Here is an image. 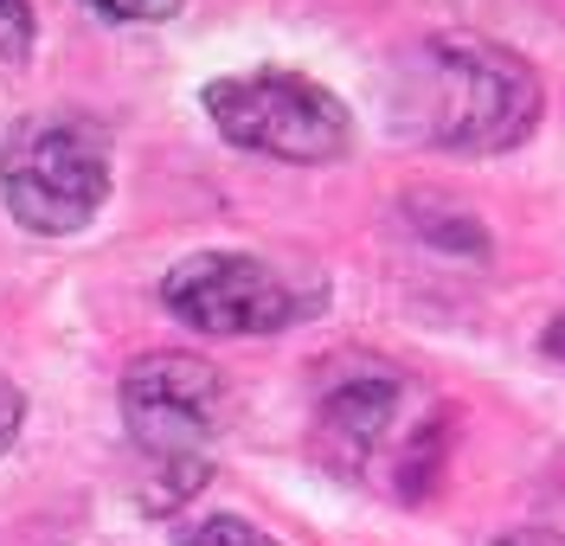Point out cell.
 Returning a JSON list of instances; mask_svg holds the SVG:
<instances>
[{
    "mask_svg": "<svg viewBox=\"0 0 565 546\" xmlns=\"http://www.w3.org/2000/svg\"><path fill=\"white\" fill-rule=\"evenodd\" d=\"M398 129L450 154H508L540 129V72L482 33H437L392 77Z\"/></svg>",
    "mask_w": 565,
    "mask_h": 546,
    "instance_id": "obj_1",
    "label": "cell"
},
{
    "mask_svg": "<svg viewBox=\"0 0 565 546\" xmlns=\"http://www.w3.org/2000/svg\"><path fill=\"white\" fill-rule=\"evenodd\" d=\"M398 411H405V379L398 366H341L316 405V443L334 470H360L392 431H398Z\"/></svg>",
    "mask_w": 565,
    "mask_h": 546,
    "instance_id": "obj_6",
    "label": "cell"
},
{
    "mask_svg": "<svg viewBox=\"0 0 565 546\" xmlns=\"http://www.w3.org/2000/svg\"><path fill=\"white\" fill-rule=\"evenodd\" d=\"M84 7L116 20V26H161V20H174L186 0H84Z\"/></svg>",
    "mask_w": 565,
    "mask_h": 546,
    "instance_id": "obj_9",
    "label": "cell"
},
{
    "mask_svg": "<svg viewBox=\"0 0 565 546\" xmlns=\"http://www.w3.org/2000/svg\"><path fill=\"white\" fill-rule=\"evenodd\" d=\"M212 129L225 142L270 154V161H296V168H328L353 148V116L348 104L302 72H238V77H212L200 90Z\"/></svg>",
    "mask_w": 565,
    "mask_h": 546,
    "instance_id": "obj_4",
    "label": "cell"
},
{
    "mask_svg": "<svg viewBox=\"0 0 565 546\" xmlns=\"http://www.w3.org/2000/svg\"><path fill=\"white\" fill-rule=\"evenodd\" d=\"M33 52V0H0V65H26Z\"/></svg>",
    "mask_w": 565,
    "mask_h": 546,
    "instance_id": "obj_8",
    "label": "cell"
},
{
    "mask_svg": "<svg viewBox=\"0 0 565 546\" xmlns=\"http://www.w3.org/2000/svg\"><path fill=\"white\" fill-rule=\"evenodd\" d=\"M180 546H282V540H270L245 514H206V521L180 527Z\"/></svg>",
    "mask_w": 565,
    "mask_h": 546,
    "instance_id": "obj_7",
    "label": "cell"
},
{
    "mask_svg": "<svg viewBox=\"0 0 565 546\" xmlns=\"http://www.w3.org/2000/svg\"><path fill=\"white\" fill-rule=\"evenodd\" d=\"M540 347H546L553 361H565V315H559V322H546V334H540Z\"/></svg>",
    "mask_w": 565,
    "mask_h": 546,
    "instance_id": "obj_12",
    "label": "cell"
},
{
    "mask_svg": "<svg viewBox=\"0 0 565 546\" xmlns=\"http://www.w3.org/2000/svg\"><path fill=\"white\" fill-rule=\"evenodd\" d=\"M321 283H296L282 277L277 264L250 251H200L180 257L161 283V302L168 315L200 334H218V341H250V334H282L302 315L321 309Z\"/></svg>",
    "mask_w": 565,
    "mask_h": 546,
    "instance_id": "obj_5",
    "label": "cell"
},
{
    "mask_svg": "<svg viewBox=\"0 0 565 546\" xmlns=\"http://www.w3.org/2000/svg\"><path fill=\"white\" fill-rule=\"evenodd\" d=\"M218 405V373L200 354H141L122 373V418L148 470V508H180L206 482Z\"/></svg>",
    "mask_w": 565,
    "mask_h": 546,
    "instance_id": "obj_3",
    "label": "cell"
},
{
    "mask_svg": "<svg viewBox=\"0 0 565 546\" xmlns=\"http://www.w3.org/2000/svg\"><path fill=\"white\" fill-rule=\"evenodd\" d=\"M20 425H26V393H20L13 379H0V457L13 450V437H20Z\"/></svg>",
    "mask_w": 565,
    "mask_h": 546,
    "instance_id": "obj_10",
    "label": "cell"
},
{
    "mask_svg": "<svg viewBox=\"0 0 565 546\" xmlns=\"http://www.w3.org/2000/svg\"><path fill=\"white\" fill-rule=\"evenodd\" d=\"M489 546H565V534H553V527H514V534H501Z\"/></svg>",
    "mask_w": 565,
    "mask_h": 546,
    "instance_id": "obj_11",
    "label": "cell"
},
{
    "mask_svg": "<svg viewBox=\"0 0 565 546\" xmlns=\"http://www.w3.org/2000/svg\"><path fill=\"white\" fill-rule=\"evenodd\" d=\"M109 136L77 109H33L0 142V206L39 238H71L109 200Z\"/></svg>",
    "mask_w": 565,
    "mask_h": 546,
    "instance_id": "obj_2",
    "label": "cell"
}]
</instances>
